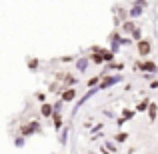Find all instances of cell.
Returning a JSON list of instances; mask_svg holds the SVG:
<instances>
[{"mask_svg":"<svg viewBox=\"0 0 158 154\" xmlns=\"http://www.w3.org/2000/svg\"><path fill=\"white\" fill-rule=\"evenodd\" d=\"M138 52L142 54V56L148 54V52H150V42H148V40H140V42H138Z\"/></svg>","mask_w":158,"mask_h":154,"instance_id":"obj_1","label":"cell"},{"mask_svg":"<svg viewBox=\"0 0 158 154\" xmlns=\"http://www.w3.org/2000/svg\"><path fill=\"white\" fill-rule=\"evenodd\" d=\"M74 96H76V92H74L72 88H68V90H64V92H62V100H64V102L74 100Z\"/></svg>","mask_w":158,"mask_h":154,"instance_id":"obj_2","label":"cell"},{"mask_svg":"<svg viewBox=\"0 0 158 154\" xmlns=\"http://www.w3.org/2000/svg\"><path fill=\"white\" fill-rule=\"evenodd\" d=\"M144 6H146V2H136L134 8H132V12H130V16H140V12H142Z\"/></svg>","mask_w":158,"mask_h":154,"instance_id":"obj_3","label":"cell"},{"mask_svg":"<svg viewBox=\"0 0 158 154\" xmlns=\"http://www.w3.org/2000/svg\"><path fill=\"white\" fill-rule=\"evenodd\" d=\"M116 82H120V76H112V78H108V80H104V82L100 84V88H106V86L116 84Z\"/></svg>","mask_w":158,"mask_h":154,"instance_id":"obj_4","label":"cell"},{"mask_svg":"<svg viewBox=\"0 0 158 154\" xmlns=\"http://www.w3.org/2000/svg\"><path fill=\"white\" fill-rule=\"evenodd\" d=\"M52 112H54V108L50 106V104H44V106H42V116L48 118V116H52Z\"/></svg>","mask_w":158,"mask_h":154,"instance_id":"obj_5","label":"cell"},{"mask_svg":"<svg viewBox=\"0 0 158 154\" xmlns=\"http://www.w3.org/2000/svg\"><path fill=\"white\" fill-rule=\"evenodd\" d=\"M142 68H144V70H148V72H156V64H154V62H144Z\"/></svg>","mask_w":158,"mask_h":154,"instance_id":"obj_6","label":"cell"},{"mask_svg":"<svg viewBox=\"0 0 158 154\" xmlns=\"http://www.w3.org/2000/svg\"><path fill=\"white\" fill-rule=\"evenodd\" d=\"M54 124H56V128H60V126H62V118H60V114H58V112L54 114Z\"/></svg>","mask_w":158,"mask_h":154,"instance_id":"obj_7","label":"cell"},{"mask_svg":"<svg viewBox=\"0 0 158 154\" xmlns=\"http://www.w3.org/2000/svg\"><path fill=\"white\" fill-rule=\"evenodd\" d=\"M146 108H148V102L144 100V102H140V104H138V108H136V110H138V112H144Z\"/></svg>","mask_w":158,"mask_h":154,"instance_id":"obj_8","label":"cell"},{"mask_svg":"<svg viewBox=\"0 0 158 154\" xmlns=\"http://www.w3.org/2000/svg\"><path fill=\"white\" fill-rule=\"evenodd\" d=\"M78 70H80V72H82V70H86V66H88V64H86V60H80V62H78Z\"/></svg>","mask_w":158,"mask_h":154,"instance_id":"obj_9","label":"cell"},{"mask_svg":"<svg viewBox=\"0 0 158 154\" xmlns=\"http://www.w3.org/2000/svg\"><path fill=\"white\" fill-rule=\"evenodd\" d=\"M150 118H156V104H150Z\"/></svg>","mask_w":158,"mask_h":154,"instance_id":"obj_10","label":"cell"},{"mask_svg":"<svg viewBox=\"0 0 158 154\" xmlns=\"http://www.w3.org/2000/svg\"><path fill=\"white\" fill-rule=\"evenodd\" d=\"M28 66H30L32 70H34V68H38V60H30V62H28Z\"/></svg>","mask_w":158,"mask_h":154,"instance_id":"obj_11","label":"cell"},{"mask_svg":"<svg viewBox=\"0 0 158 154\" xmlns=\"http://www.w3.org/2000/svg\"><path fill=\"white\" fill-rule=\"evenodd\" d=\"M128 138V134H118L116 136V140H118V142H122V140H126Z\"/></svg>","mask_w":158,"mask_h":154,"instance_id":"obj_12","label":"cell"},{"mask_svg":"<svg viewBox=\"0 0 158 154\" xmlns=\"http://www.w3.org/2000/svg\"><path fill=\"white\" fill-rule=\"evenodd\" d=\"M92 62H96V64H100V62H102V56H96V54H94V56H92Z\"/></svg>","mask_w":158,"mask_h":154,"instance_id":"obj_13","label":"cell"},{"mask_svg":"<svg viewBox=\"0 0 158 154\" xmlns=\"http://www.w3.org/2000/svg\"><path fill=\"white\" fill-rule=\"evenodd\" d=\"M134 116V112H128V110H124V118H132Z\"/></svg>","mask_w":158,"mask_h":154,"instance_id":"obj_14","label":"cell"},{"mask_svg":"<svg viewBox=\"0 0 158 154\" xmlns=\"http://www.w3.org/2000/svg\"><path fill=\"white\" fill-rule=\"evenodd\" d=\"M132 34H134V38H140V28H136V30L132 32Z\"/></svg>","mask_w":158,"mask_h":154,"instance_id":"obj_15","label":"cell"}]
</instances>
